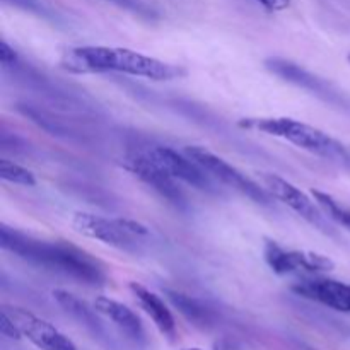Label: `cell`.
I'll return each mask as SVG.
<instances>
[{
	"instance_id": "1",
	"label": "cell",
	"mask_w": 350,
	"mask_h": 350,
	"mask_svg": "<svg viewBox=\"0 0 350 350\" xmlns=\"http://www.w3.org/2000/svg\"><path fill=\"white\" fill-rule=\"evenodd\" d=\"M0 246L26 260L31 265L70 277L89 286H101L106 280L105 267L84 250L67 241H46L2 226Z\"/></svg>"
},
{
	"instance_id": "2",
	"label": "cell",
	"mask_w": 350,
	"mask_h": 350,
	"mask_svg": "<svg viewBox=\"0 0 350 350\" xmlns=\"http://www.w3.org/2000/svg\"><path fill=\"white\" fill-rule=\"evenodd\" d=\"M62 67L74 74H101L122 72L150 81H174L185 77L187 70L180 65L167 64L154 57L111 46H79L72 48L62 57Z\"/></svg>"
},
{
	"instance_id": "3",
	"label": "cell",
	"mask_w": 350,
	"mask_h": 350,
	"mask_svg": "<svg viewBox=\"0 0 350 350\" xmlns=\"http://www.w3.org/2000/svg\"><path fill=\"white\" fill-rule=\"evenodd\" d=\"M239 126L250 130H258V132L267 133V135L279 137V139L287 140L296 147L308 150V152L318 154L327 159L338 161V163L350 166V152L332 139L323 130L314 129L308 123L299 122V120L286 118V116H270V118H243Z\"/></svg>"
},
{
	"instance_id": "4",
	"label": "cell",
	"mask_w": 350,
	"mask_h": 350,
	"mask_svg": "<svg viewBox=\"0 0 350 350\" xmlns=\"http://www.w3.org/2000/svg\"><path fill=\"white\" fill-rule=\"evenodd\" d=\"M72 226L79 234L120 250H135L139 239L149 234L146 226L132 219H108L88 212H77Z\"/></svg>"
},
{
	"instance_id": "5",
	"label": "cell",
	"mask_w": 350,
	"mask_h": 350,
	"mask_svg": "<svg viewBox=\"0 0 350 350\" xmlns=\"http://www.w3.org/2000/svg\"><path fill=\"white\" fill-rule=\"evenodd\" d=\"M185 154L190 156L195 163L200 164L215 181H221L222 185H228L232 190L239 191V193H243L245 197L252 198L255 204H270L272 195L265 190V187H260L256 181H253L252 178H248L245 173H241L238 167L229 164L228 161H224L222 157L215 156L214 152L207 150L205 147L190 146L185 149Z\"/></svg>"
},
{
	"instance_id": "6",
	"label": "cell",
	"mask_w": 350,
	"mask_h": 350,
	"mask_svg": "<svg viewBox=\"0 0 350 350\" xmlns=\"http://www.w3.org/2000/svg\"><path fill=\"white\" fill-rule=\"evenodd\" d=\"M265 262L277 275L311 277L334 270V262L318 253L299 252L280 246L275 241H267L263 248Z\"/></svg>"
},
{
	"instance_id": "7",
	"label": "cell",
	"mask_w": 350,
	"mask_h": 350,
	"mask_svg": "<svg viewBox=\"0 0 350 350\" xmlns=\"http://www.w3.org/2000/svg\"><path fill=\"white\" fill-rule=\"evenodd\" d=\"M262 181L265 190L272 195L275 200L282 202L287 207L293 208L297 215L306 219L310 224L317 226L318 229L325 232H330V226H328L327 219H325V212L320 211V205L314 204L306 193L294 187L284 178L277 176V174H262Z\"/></svg>"
},
{
	"instance_id": "8",
	"label": "cell",
	"mask_w": 350,
	"mask_h": 350,
	"mask_svg": "<svg viewBox=\"0 0 350 350\" xmlns=\"http://www.w3.org/2000/svg\"><path fill=\"white\" fill-rule=\"evenodd\" d=\"M149 156L178 181L198 188L202 191H215V180L187 154L176 152L171 147H154Z\"/></svg>"
},
{
	"instance_id": "9",
	"label": "cell",
	"mask_w": 350,
	"mask_h": 350,
	"mask_svg": "<svg viewBox=\"0 0 350 350\" xmlns=\"http://www.w3.org/2000/svg\"><path fill=\"white\" fill-rule=\"evenodd\" d=\"M3 313L9 314L10 320L16 323L23 337L33 342L41 350H77L72 340H68L64 334L57 330L51 323L34 317L33 313L21 308L3 306Z\"/></svg>"
},
{
	"instance_id": "10",
	"label": "cell",
	"mask_w": 350,
	"mask_h": 350,
	"mask_svg": "<svg viewBox=\"0 0 350 350\" xmlns=\"http://www.w3.org/2000/svg\"><path fill=\"white\" fill-rule=\"evenodd\" d=\"M125 167L130 173L135 174L139 180L149 185L154 191L161 195L166 200L173 202V204H181L183 202V191L178 187V180H174L171 174H167L152 157L149 152L146 154H133L126 159Z\"/></svg>"
},
{
	"instance_id": "11",
	"label": "cell",
	"mask_w": 350,
	"mask_h": 350,
	"mask_svg": "<svg viewBox=\"0 0 350 350\" xmlns=\"http://www.w3.org/2000/svg\"><path fill=\"white\" fill-rule=\"evenodd\" d=\"M293 291L304 299L314 301L342 313H350V286L334 279L306 277L294 284Z\"/></svg>"
},
{
	"instance_id": "12",
	"label": "cell",
	"mask_w": 350,
	"mask_h": 350,
	"mask_svg": "<svg viewBox=\"0 0 350 350\" xmlns=\"http://www.w3.org/2000/svg\"><path fill=\"white\" fill-rule=\"evenodd\" d=\"M267 68L270 72H273L275 75H280L286 81L293 82V84L299 85V88L310 89V91L317 92L318 96L325 98L327 101L335 103V99L338 98L337 91H332L330 85L325 84L321 79L314 77L310 72H306L304 68H301L299 65L293 64V62L282 60V58H270V60L265 62Z\"/></svg>"
},
{
	"instance_id": "13",
	"label": "cell",
	"mask_w": 350,
	"mask_h": 350,
	"mask_svg": "<svg viewBox=\"0 0 350 350\" xmlns=\"http://www.w3.org/2000/svg\"><path fill=\"white\" fill-rule=\"evenodd\" d=\"M130 291H132L133 296H135L139 306L149 314L150 320L154 321V325L159 328L161 334L173 338L174 334H176V323H174L173 313H171L170 308L166 306V303H164L157 294H154L152 291L144 287L142 284L132 282L130 284Z\"/></svg>"
},
{
	"instance_id": "14",
	"label": "cell",
	"mask_w": 350,
	"mask_h": 350,
	"mask_svg": "<svg viewBox=\"0 0 350 350\" xmlns=\"http://www.w3.org/2000/svg\"><path fill=\"white\" fill-rule=\"evenodd\" d=\"M94 310L98 311L99 314L108 318L109 321L116 325L120 330L125 335H129L133 340H142L144 338V327L140 318L130 310L125 304L118 303V301L111 299V297L99 296L98 299L94 301Z\"/></svg>"
},
{
	"instance_id": "15",
	"label": "cell",
	"mask_w": 350,
	"mask_h": 350,
	"mask_svg": "<svg viewBox=\"0 0 350 350\" xmlns=\"http://www.w3.org/2000/svg\"><path fill=\"white\" fill-rule=\"evenodd\" d=\"M53 297L67 313H70L72 317L77 318V320L81 321V323H84L85 327H98V325H96V317L88 310V306H85L82 301H79L75 296L68 294L67 291H55Z\"/></svg>"
},
{
	"instance_id": "16",
	"label": "cell",
	"mask_w": 350,
	"mask_h": 350,
	"mask_svg": "<svg viewBox=\"0 0 350 350\" xmlns=\"http://www.w3.org/2000/svg\"><path fill=\"white\" fill-rule=\"evenodd\" d=\"M313 197L314 200H317V204L321 207V211H323L328 217L334 219L335 222H338V224H342L350 231V211L347 207H344V205H342L340 202L335 200L332 195L323 193V191L313 190Z\"/></svg>"
},
{
	"instance_id": "17",
	"label": "cell",
	"mask_w": 350,
	"mask_h": 350,
	"mask_svg": "<svg viewBox=\"0 0 350 350\" xmlns=\"http://www.w3.org/2000/svg\"><path fill=\"white\" fill-rule=\"evenodd\" d=\"M0 178L3 181H9V183L21 185V187H34L36 185V178L29 170L9 159H0Z\"/></svg>"
},
{
	"instance_id": "18",
	"label": "cell",
	"mask_w": 350,
	"mask_h": 350,
	"mask_svg": "<svg viewBox=\"0 0 350 350\" xmlns=\"http://www.w3.org/2000/svg\"><path fill=\"white\" fill-rule=\"evenodd\" d=\"M170 296H171V301L174 303V306L180 308L181 313H183L188 320L207 321V313H205V310L200 306V304L191 301L190 297L181 296V294H170Z\"/></svg>"
},
{
	"instance_id": "19",
	"label": "cell",
	"mask_w": 350,
	"mask_h": 350,
	"mask_svg": "<svg viewBox=\"0 0 350 350\" xmlns=\"http://www.w3.org/2000/svg\"><path fill=\"white\" fill-rule=\"evenodd\" d=\"M0 332H2V335H5V337L12 338V340H19V338L23 337V334H21L19 328L16 327V323H14L9 318V314L3 313V311L2 314H0Z\"/></svg>"
},
{
	"instance_id": "20",
	"label": "cell",
	"mask_w": 350,
	"mask_h": 350,
	"mask_svg": "<svg viewBox=\"0 0 350 350\" xmlns=\"http://www.w3.org/2000/svg\"><path fill=\"white\" fill-rule=\"evenodd\" d=\"M113 3H118V5L125 7V9L133 10V12H139V14H149V9H147L144 3H140L139 0H109Z\"/></svg>"
},
{
	"instance_id": "21",
	"label": "cell",
	"mask_w": 350,
	"mask_h": 350,
	"mask_svg": "<svg viewBox=\"0 0 350 350\" xmlns=\"http://www.w3.org/2000/svg\"><path fill=\"white\" fill-rule=\"evenodd\" d=\"M267 10L270 12H279V10H286L291 5V0H258Z\"/></svg>"
},
{
	"instance_id": "22",
	"label": "cell",
	"mask_w": 350,
	"mask_h": 350,
	"mask_svg": "<svg viewBox=\"0 0 350 350\" xmlns=\"http://www.w3.org/2000/svg\"><path fill=\"white\" fill-rule=\"evenodd\" d=\"M16 58L17 57L16 53H14L12 48H10L5 41H2V43H0V62H2L3 65H9V64H14Z\"/></svg>"
},
{
	"instance_id": "23",
	"label": "cell",
	"mask_w": 350,
	"mask_h": 350,
	"mask_svg": "<svg viewBox=\"0 0 350 350\" xmlns=\"http://www.w3.org/2000/svg\"><path fill=\"white\" fill-rule=\"evenodd\" d=\"M187 350H202V349H187Z\"/></svg>"
},
{
	"instance_id": "24",
	"label": "cell",
	"mask_w": 350,
	"mask_h": 350,
	"mask_svg": "<svg viewBox=\"0 0 350 350\" xmlns=\"http://www.w3.org/2000/svg\"><path fill=\"white\" fill-rule=\"evenodd\" d=\"M349 62H350V55H349Z\"/></svg>"
}]
</instances>
